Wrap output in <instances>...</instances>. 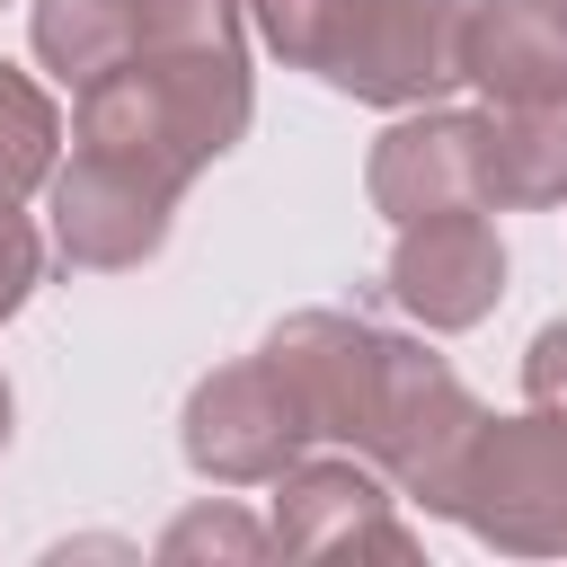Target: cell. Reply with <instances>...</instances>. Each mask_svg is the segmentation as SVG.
Returning a JSON list of instances; mask_svg holds the SVG:
<instances>
[{
    "mask_svg": "<svg viewBox=\"0 0 567 567\" xmlns=\"http://www.w3.org/2000/svg\"><path fill=\"white\" fill-rule=\"evenodd\" d=\"M523 399L532 408H567V319H549L523 354Z\"/></svg>",
    "mask_w": 567,
    "mask_h": 567,
    "instance_id": "cell-17",
    "label": "cell"
},
{
    "mask_svg": "<svg viewBox=\"0 0 567 567\" xmlns=\"http://www.w3.org/2000/svg\"><path fill=\"white\" fill-rule=\"evenodd\" d=\"M363 195L381 221H425L478 204V115L461 106H399V124L363 159Z\"/></svg>",
    "mask_w": 567,
    "mask_h": 567,
    "instance_id": "cell-9",
    "label": "cell"
},
{
    "mask_svg": "<svg viewBox=\"0 0 567 567\" xmlns=\"http://www.w3.org/2000/svg\"><path fill=\"white\" fill-rule=\"evenodd\" d=\"M124 62L159 97V115L195 151V168H213L221 151H239V133L257 115L248 0H133V53Z\"/></svg>",
    "mask_w": 567,
    "mask_h": 567,
    "instance_id": "cell-2",
    "label": "cell"
},
{
    "mask_svg": "<svg viewBox=\"0 0 567 567\" xmlns=\"http://www.w3.org/2000/svg\"><path fill=\"white\" fill-rule=\"evenodd\" d=\"M443 514L505 558H567V408H523V416L478 408Z\"/></svg>",
    "mask_w": 567,
    "mask_h": 567,
    "instance_id": "cell-3",
    "label": "cell"
},
{
    "mask_svg": "<svg viewBox=\"0 0 567 567\" xmlns=\"http://www.w3.org/2000/svg\"><path fill=\"white\" fill-rule=\"evenodd\" d=\"M461 80L487 106L567 97V0H470L461 9Z\"/></svg>",
    "mask_w": 567,
    "mask_h": 567,
    "instance_id": "cell-10",
    "label": "cell"
},
{
    "mask_svg": "<svg viewBox=\"0 0 567 567\" xmlns=\"http://www.w3.org/2000/svg\"><path fill=\"white\" fill-rule=\"evenodd\" d=\"M248 18H257V35H266V53H284L292 71H310L337 0H248Z\"/></svg>",
    "mask_w": 567,
    "mask_h": 567,
    "instance_id": "cell-15",
    "label": "cell"
},
{
    "mask_svg": "<svg viewBox=\"0 0 567 567\" xmlns=\"http://www.w3.org/2000/svg\"><path fill=\"white\" fill-rule=\"evenodd\" d=\"M27 35H35V62L80 97L133 53V0H35Z\"/></svg>",
    "mask_w": 567,
    "mask_h": 567,
    "instance_id": "cell-12",
    "label": "cell"
},
{
    "mask_svg": "<svg viewBox=\"0 0 567 567\" xmlns=\"http://www.w3.org/2000/svg\"><path fill=\"white\" fill-rule=\"evenodd\" d=\"M53 159H62V106H53L18 62H0V195H9V204L35 195V186L53 177Z\"/></svg>",
    "mask_w": 567,
    "mask_h": 567,
    "instance_id": "cell-13",
    "label": "cell"
},
{
    "mask_svg": "<svg viewBox=\"0 0 567 567\" xmlns=\"http://www.w3.org/2000/svg\"><path fill=\"white\" fill-rule=\"evenodd\" d=\"M275 549V532L257 523V514H239V505H186L168 532H159V558L168 567H195V558H230V567H248V558H266Z\"/></svg>",
    "mask_w": 567,
    "mask_h": 567,
    "instance_id": "cell-14",
    "label": "cell"
},
{
    "mask_svg": "<svg viewBox=\"0 0 567 567\" xmlns=\"http://www.w3.org/2000/svg\"><path fill=\"white\" fill-rule=\"evenodd\" d=\"M461 9L470 0H337L310 71L354 106H434L461 89Z\"/></svg>",
    "mask_w": 567,
    "mask_h": 567,
    "instance_id": "cell-4",
    "label": "cell"
},
{
    "mask_svg": "<svg viewBox=\"0 0 567 567\" xmlns=\"http://www.w3.org/2000/svg\"><path fill=\"white\" fill-rule=\"evenodd\" d=\"M266 354L301 390L319 443L363 452L408 505L443 514L452 461L478 425V399L425 337H399V328L354 319V310H292V319H275Z\"/></svg>",
    "mask_w": 567,
    "mask_h": 567,
    "instance_id": "cell-1",
    "label": "cell"
},
{
    "mask_svg": "<svg viewBox=\"0 0 567 567\" xmlns=\"http://www.w3.org/2000/svg\"><path fill=\"white\" fill-rule=\"evenodd\" d=\"M9 425H18V399H9V381H0V452H9Z\"/></svg>",
    "mask_w": 567,
    "mask_h": 567,
    "instance_id": "cell-18",
    "label": "cell"
},
{
    "mask_svg": "<svg viewBox=\"0 0 567 567\" xmlns=\"http://www.w3.org/2000/svg\"><path fill=\"white\" fill-rule=\"evenodd\" d=\"M284 558H416V532L399 523V487L363 461V452H301L275 478V514H266Z\"/></svg>",
    "mask_w": 567,
    "mask_h": 567,
    "instance_id": "cell-7",
    "label": "cell"
},
{
    "mask_svg": "<svg viewBox=\"0 0 567 567\" xmlns=\"http://www.w3.org/2000/svg\"><path fill=\"white\" fill-rule=\"evenodd\" d=\"M44 195H53V257L89 266V275H115V266L159 257L186 186H168L142 159H115L97 142H71V159H53V177H44Z\"/></svg>",
    "mask_w": 567,
    "mask_h": 567,
    "instance_id": "cell-6",
    "label": "cell"
},
{
    "mask_svg": "<svg viewBox=\"0 0 567 567\" xmlns=\"http://www.w3.org/2000/svg\"><path fill=\"white\" fill-rule=\"evenodd\" d=\"M567 204V97L478 106V213Z\"/></svg>",
    "mask_w": 567,
    "mask_h": 567,
    "instance_id": "cell-11",
    "label": "cell"
},
{
    "mask_svg": "<svg viewBox=\"0 0 567 567\" xmlns=\"http://www.w3.org/2000/svg\"><path fill=\"white\" fill-rule=\"evenodd\" d=\"M381 284H390V301H399L416 328L461 337V328H478V319L505 301V239H496V221H487L478 204L399 221Z\"/></svg>",
    "mask_w": 567,
    "mask_h": 567,
    "instance_id": "cell-8",
    "label": "cell"
},
{
    "mask_svg": "<svg viewBox=\"0 0 567 567\" xmlns=\"http://www.w3.org/2000/svg\"><path fill=\"white\" fill-rule=\"evenodd\" d=\"M44 257H53V239L0 195V319H18L27 310V292L44 284Z\"/></svg>",
    "mask_w": 567,
    "mask_h": 567,
    "instance_id": "cell-16",
    "label": "cell"
},
{
    "mask_svg": "<svg viewBox=\"0 0 567 567\" xmlns=\"http://www.w3.org/2000/svg\"><path fill=\"white\" fill-rule=\"evenodd\" d=\"M177 443H186V470L213 478V487H275L310 443V408L301 390L275 372V354H239V363H213L195 390H186V416H177Z\"/></svg>",
    "mask_w": 567,
    "mask_h": 567,
    "instance_id": "cell-5",
    "label": "cell"
}]
</instances>
